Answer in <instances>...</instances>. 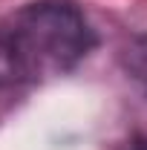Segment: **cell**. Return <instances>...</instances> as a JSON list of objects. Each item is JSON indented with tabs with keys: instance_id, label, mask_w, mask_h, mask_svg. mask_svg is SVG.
Listing matches in <instances>:
<instances>
[{
	"instance_id": "cell-1",
	"label": "cell",
	"mask_w": 147,
	"mask_h": 150,
	"mask_svg": "<svg viewBox=\"0 0 147 150\" xmlns=\"http://www.w3.org/2000/svg\"><path fill=\"white\" fill-rule=\"evenodd\" d=\"M23 81L72 69L92 46V32L72 3L46 0L20 9L3 29Z\"/></svg>"
},
{
	"instance_id": "cell-2",
	"label": "cell",
	"mask_w": 147,
	"mask_h": 150,
	"mask_svg": "<svg viewBox=\"0 0 147 150\" xmlns=\"http://www.w3.org/2000/svg\"><path fill=\"white\" fill-rule=\"evenodd\" d=\"M124 69L147 93V35L130 40V46L124 49Z\"/></svg>"
},
{
	"instance_id": "cell-3",
	"label": "cell",
	"mask_w": 147,
	"mask_h": 150,
	"mask_svg": "<svg viewBox=\"0 0 147 150\" xmlns=\"http://www.w3.org/2000/svg\"><path fill=\"white\" fill-rule=\"evenodd\" d=\"M15 81H23V75H20L18 58H15V49H12L9 38L0 29V90L9 87V84H15Z\"/></svg>"
},
{
	"instance_id": "cell-4",
	"label": "cell",
	"mask_w": 147,
	"mask_h": 150,
	"mask_svg": "<svg viewBox=\"0 0 147 150\" xmlns=\"http://www.w3.org/2000/svg\"><path fill=\"white\" fill-rule=\"evenodd\" d=\"M130 150H147V139H139V142H133V147Z\"/></svg>"
}]
</instances>
